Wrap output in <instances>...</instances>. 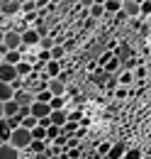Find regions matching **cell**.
I'll return each instance as SVG.
<instances>
[{"instance_id":"obj_19","label":"cell","mask_w":151,"mask_h":159,"mask_svg":"<svg viewBox=\"0 0 151 159\" xmlns=\"http://www.w3.org/2000/svg\"><path fill=\"white\" fill-rule=\"evenodd\" d=\"M12 93H15V88H12L10 83H2V81H0V103L12 100Z\"/></svg>"},{"instance_id":"obj_4","label":"cell","mask_w":151,"mask_h":159,"mask_svg":"<svg viewBox=\"0 0 151 159\" xmlns=\"http://www.w3.org/2000/svg\"><path fill=\"white\" fill-rule=\"evenodd\" d=\"M19 7H22V2L19 0H2L0 2V15H5V17H15V15H19Z\"/></svg>"},{"instance_id":"obj_2","label":"cell","mask_w":151,"mask_h":159,"mask_svg":"<svg viewBox=\"0 0 151 159\" xmlns=\"http://www.w3.org/2000/svg\"><path fill=\"white\" fill-rule=\"evenodd\" d=\"M61 71H63V66H61V61H51V59H49V61H46V66H44V71L39 74V79L49 83L51 79H58V74H61Z\"/></svg>"},{"instance_id":"obj_15","label":"cell","mask_w":151,"mask_h":159,"mask_svg":"<svg viewBox=\"0 0 151 159\" xmlns=\"http://www.w3.org/2000/svg\"><path fill=\"white\" fill-rule=\"evenodd\" d=\"M19 113V105L15 100H5L2 103V118H12V115H17Z\"/></svg>"},{"instance_id":"obj_40","label":"cell","mask_w":151,"mask_h":159,"mask_svg":"<svg viewBox=\"0 0 151 159\" xmlns=\"http://www.w3.org/2000/svg\"><path fill=\"white\" fill-rule=\"evenodd\" d=\"M141 159H151V157H141Z\"/></svg>"},{"instance_id":"obj_32","label":"cell","mask_w":151,"mask_h":159,"mask_svg":"<svg viewBox=\"0 0 151 159\" xmlns=\"http://www.w3.org/2000/svg\"><path fill=\"white\" fill-rule=\"evenodd\" d=\"M110 147H112V142H100V144H97V154H100V157H107Z\"/></svg>"},{"instance_id":"obj_34","label":"cell","mask_w":151,"mask_h":159,"mask_svg":"<svg viewBox=\"0 0 151 159\" xmlns=\"http://www.w3.org/2000/svg\"><path fill=\"white\" fill-rule=\"evenodd\" d=\"M124 96H127V88H124V86H119V88L114 91V98H124Z\"/></svg>"},{"instance_id":"obj_38","label":"cell","mask_w":151,"mask_h":159,"mask_svg":"<svg viewBox=\"0 0 151 159\" xmlns=\"http://www.w3.org/2000/svg\"><path fill=\"white\" fill-rule=\"evenodd\" d=\"M49 159H63V154H61V157H49Z\"/></svg>"},{"instance_id":"obj_20","label":"cell","mask_w":151,"mask_h":159,"mask_svg":"<svg viewBox=\"0 0 151 159\" xmlns=\"http://www.w3.org/2000/svg\"><path fill=\"white\" fill-rule=\"evenodd\" d=\"M46 147H49V144H46V142H41V139H32V142H29V147H27V149H29V152H32V154H44V152H46Z\"/></svg>"},{"instance_id":"obj_1","label":"cell","mask_w":151,"mask_h":159,"mask_svg":"<svg viewBox=\"0 0 151 159\" xmlns=\"http://www.w3.org/2000/svg\"><path fill=\"white\" fill-rule=\"evenodd\" d=\"M29 142H32V132H29V130H24L22 125L15 127V130H10V139H7V144H12L15 149L24 152V149L29 147Z\"/></svg>"},{"instance_id":"obj_16","label":"cell","mask_w":151,"mask_h":159,"mask_svg":"<svg viewBox=\"0 0 151 159\" xmlns=\"http://www.w3.org/2000/svg\"><path fill=\"white\" fill-rule=\"evenodd\" d=\"M124 152H127V147H124L122 142H114L112 147H110V152H107V159H122Z\"/></svg>"},{"instance_id":"obj_29","label":"cell","mask_w":151,"mask_h":159,"mask_svg":"<svg viewBox=\"0 0 151 159\" xmlns=\"http://www.w3.org/2000/svg\"><path fill=\"white\" fill-rule=\"evenodd\" d=\"M66 118L71 120V122H78V120L83 118V110H80V108H76V110H68V113H66Z\"/></svg>"},{"instance_id":"obj_31","label":"cell","mask_w":151,"mask_h":159,"mask_svg":"<svg viewBox=\"0 0 151 159\" xmlns=\"http://www.w3.org/2000/svg\"><path fill=\"white\" fill-rule=\"evenodd\" d=\"M22 127H24V130H32V127H37V118H32V115L22 118Z\"/></svg>"},{"instance_id":"obj_18","label":"cell","mask_w":151,"mask_h":159,"mask_svg":"<svg viewBox=\"0 0 151 159\" xmlns=\"http://www.w3.org/2000/svg\"><path fill=\"white\" fill-rule=\"evenodd\" d=\"M0 61H2V64H10V66H15V64H19V61H22V54H19V49H17V52H5Z\"/></svg>"},{"instance_id":"obj_12","label":"cell","mask_w":151,"mask_h":159,"mask_svg":"<svg viewBox=\"0 0 151 159\" xmlns=\"http://www.w3.org/2000/svg\"><path fill=\"white\" fill-rule=\"evenodd\" d=\"M49 57H51V61H61V66H63L66 64V49H63V44H54L49 49Z\"/></svg>"},{"instance_id":"obj_14","label":"cell","mask_w":151,"mask_h":159,"mask_svg":"<svg viewBox=\"0 0 151 159\" xmlns=\"http://www.w3.org/2000/svg\"><path fill=\"white\" fill-rule=\"evenodd\" d=\"M15 71H17V79H27V76L32 74V61L22 59L19 64H15Z\"/></svg>"},{"instance_id":"obj_27","label":"cell","mask_w":151,"mask_h":159,"mask_svg":"<svg viewBox=\"0 0 151 159\" xmlns=\"http://www.w3.org/2000/svg\"><path fill=\"white\" fill-rule=\"evenodd\" d=\"M37 47H39V49H41V52H49V49L54 47V37H41Z\"/></svg>"},{"instance_id":"obj_23","label":"cell","mask_w":151,"mask_h":159,"mask_svg":"<svg viewBox=\"0 0 151 159\" xmlns=\"http://www.w3.org/2000/svg\"><path fill=\"white\" fill-rule=\"evenodd\" d=\"M88 17H93V20L105 17V7H102V5H90V7H88Z\"/></svg>"},{"instance_id":"obj_30","label":"cell","mask_w":151,"mask_h":159,"mask_svg":"<svg viewBox=\"0 0 151 159\" xmlns=\"http://www.w3.org/2000/svg\"><path fill=\"white\" fill-rule=\"evenodd\" d=\"M51 98H54V96H51L49 91H39L37 96H34V100H37V103H49Z\"/></svg>"},{"instance_id":"obj_8","label":"cell","mask_w":151,"mask_h":159,"mask_svg":"<svg viewBox=\"0 0 151 159\" xmlns=\"http://www.w3.org/2000/svg\"><path fill=\"white\" fill-rule=\"evenodd\" d=\"M15 79H17L15 66H10V64H0V81H2V83H12Z\"/></svg>"},{"instance_id":"obj_6","label":"cell","mask_w":151,"mask_h":159,"mask_svg":"<svg viewBox=\"0 0 151 159\" xmlns=\"http://www.w3.org/2000/svg\"><path fill=\"white\" fill-rule=\"evenodd\" d=\"M49 113H51V108H49V103H32L29 105V115L32 118H37V120H41V118H49Z\"/></svg>"},{"instance_id":"obj_10","label":"cell","mask_w":151,"mask_h":159,"mask_svg":"<svg viewBox=\"0 0 151 159\" xmlns=\"http://www.w3.org/2000/svg\"><path fill=\"white\" fill-rule=\"evenodd\" d=\"M122 12H124L127 20H134V17H139V5L132 2V0H124L122 2Z\"/></svg>"},{"instance_id":"obj_3","label":"cell","mask_w":151,"mask_h":159,"mask_svg":"<svg viewBox=\"0 0 151 159\" xmlns=\"http://www.w3.org/2000/svg\"><path fill=\"white\" fill-rule=\"evenodd\" d=\"M2 47L7 49V52H17L19 47H22V39H19V34L15 30H7L5 32V37H2Z\"/></svg>"},{"instance_id":"obj_28","label":"cell","mask_w":151,"mask_h":159,"mask_svg":"<svg viewBox=\"0 0 151 159\" xmlns=\"http://www.w3.org/2000/svg\"><path fill=\"white\" fill-rule=\"evenodd\" d=\"M144 154H141V149H136V147H132V149H127L124 152V157L122 159H141Z\"/></svg>"},{"instance_id":"obj_36","label":"cell","mask_w":151,"mask_h":159,"mask_svg":"<svg viewBox=\"0 0 151 159\" xmlns=\"http://www.w3.org/2000/svg\"><path fill=\"white\" fill-rule=\"evenodd\" d=\"M78 2H80V5H83V7H85V10H88V7H90V5H93V0H78Z\"/></svg>"},{"instance_id":"obj_21","label":"cell","mask_w":151,"mask_h":159,"mask_svg":"<svg viewBox=\"0 0 151 159\" xmlns=\"http://www.w3.org/2000/svg\"><path fill=\"white\" fill-rule=\"evenodd\" d=\"M102 7H105V15H117V12L122 10V2H117V0H105Z\"/></svg>"},{"instance_id":"obj_5","label":"cell","mask_w":151,"mask_h":159,"mask_svg":"<svg viewBox=\"0 0 151 159\" xmlns=\"http://www.w3.org/2000/svg\"><path fill=\"white\" fill-rule=\"evenodd\" d=\"M12 100L17 103L19 108H22V105H32V103H34V93H32V91H27V88H19V91L12 93Z\"/></svg>"},{"instance_id":"obj_39","label":"cell","mask_w":151,"mask_h":159,"mask_svg":"<svg viewBox=\"0 0 151 159\" xmlns=\"http://www.w3.org/2000/svg\"><path fill=\"white\" fill-rule=\"evenodd\" d=\"M0 118H2V103H0Z\"/></svg>"},{"instance_id":"obj_37","label":"cell","mask_w":151,"mask_h":159,"mask_svg":"<svg viewBox=\"0 0 151 159\" xmlns=\"http://www.w3.org/2000/svg\"><path fill=\"white\" fill-rule=\"evenodd\" d=\"M2 37H5V32H2V30H0V44H2Z\"/></svg>"},{"instance_id":"obj_11","label":"cell","mask_w":151,"mask_h":159,"mask_svg":"<svg viewBox=\"0 0 151 159\" xmlns=\"http://www.w3.org/2000/svg\"><path fill=\"white\" fill-rule=\"evenodd\" d=\"M46 91H49L51 96H63V93H66V83L58 81V79H51L46 83Z\"/></svg>"},{"instance_id":"obj_33","label":"cell","mask_w":151,"mask_h":159,"mask_svg":"<svg viewBox=\"0 0 151 159\" xmlns=\"http://www.w3.org/2000/svg\"><path fill=\"white\" fill-rule=\"evenodd\" d=\"M132 74H134V81H139V79H144V76H146V69H144V66H139V69H134Z\"/></svg>"},{"instance_id":"obj_7","label":"cell","mask_w":151,"mask_h":159,"mask_svg":"<svg viewBox=\"0 0 151 159\" xmlns=\"http://www.w3.org/2000/svg\"><path fill=\"white\" fill-rule=\"evenodd\" d=\"M19 39H22V47H37L41 37L37 34V30H34V27H29V30H24V32L19 34Z\"/></svg>"},{"instance_id":"obj_35","label":"cell","mask_w":151,"mask_h":159,"mask_svg":"<svg viewBox=\"0 0 151 159\" xmlns=\"http://www.w3.org/2000/svg\"><path fill=\"white\" fill-rule=\"evenodd\" d=\"M129 22V27H132V30H139V27H141V20H139V17H134V20H127Z\"/></svg>"},{"instance_id":"obj_13","label":"cell","mask_w":151,"mask_h":159,"mask_svg":"<svg viewBox=\"0 0 151 159\" xmlns=\"http://www.w3.org/2000/svg\"><path fill=\"white\" fill-rule=\"evenodd\" d=\"M49 122H51V125H56V127H63V125L68 122L66 110H51V113H49Z\"/></svg>"},{"instance_id":"obj_22","label":"cell","mask_w":151,"mask_h":159,"mask_svg":"<svg viewBox=\"0 0 151 159\" xmlns=\"http://www.w3.org/2000/svg\"><path fill=\"white\" fill-rule=\"evenodd\" d=\"M117 83L124 86V88H129V86L134 83V74H132V71H122V74L117 76Z\"/></svg>"},{"instance_id":"obj_26","label":"cell","mask_w":151,"mask_h":159,"mask_svg":"<svg viewBox=\"0 0 151 159\" xmlns=\"http://www.w3.org/2000/svg\"><path fill=\"white\" fill-rule=\"evenodd\" d=\"M29 132H32V139H41V142H46V127H32V130H29Z\"/></svg>"},{"instance_id":"obj_24","label":"cell","mask_w":151,"mask_h":159,"mask_svg":"<svg viewBox=\"0 0 151 159\" xmlns=\"http://www.w3.org/2000/svg\"><path fill=\"white\" fill-rule=\"evenodd\" d=\"M102 69H105V74H117V71L122 69V64H119V61L112 57L110 61H105V66H102Z\"/></svg>"},{"instance_id":"obj_9","label":"cell","mask_w":151,"mask_h":159,"mask_svg":"<svg viewBox=\"0 0 151 159\" xmlns=\"http://www.w3.org/2000/svg\"><path fill=\"white\" fill-rule=\"evenodd\" d=\"M0 159H22V152L5 142V144H0Z\"/></svg>"},{"instance_id":"obj_17","label":"cell","mask_w":151,"mask_h":159,"mask_svg":"<svg viewBox=\"0 0 151 159\" xmlns=\"http://www.w3.org/2000/svg\"><path fill=\"white\" fill-rule=\"evenodd\" d=\"M68 100L71 98H66V96H54V98L49 100V108H51V110H66Z\"/></svg>"},{"instance_id":"obj_25","label":"cell","mask_w":151,"mask_h":159,"mask_svg":"<svg viewBox=\"0 0 151 159\" xmlns=\"http://www.w3.org/2000/svg\"><path fill=\"white\" fill-rule=\"evenodd\" d=\"M58 135H61V127H56V125H49V127H46V144H51V142H54Z\"/></svg>"}]
</instances>
